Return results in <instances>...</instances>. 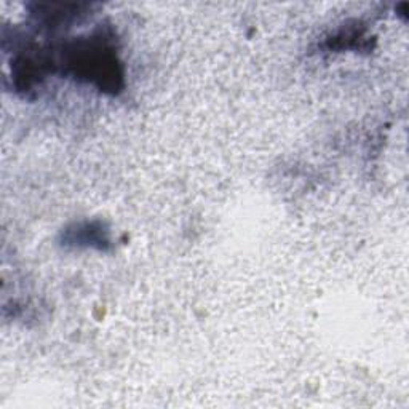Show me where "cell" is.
<instances>
[{
  "mask_svg": "<svg viewBox=\"0 0 409 409\" xmlns=\"http://www.w3.org/2000/svg\"><path fill=\"white\" fill-rule=\"evenodd\" d=\"M106 232L103 228H94L93 224L84 225V228H77L71 230V243L77 242L79 245H98L99 248H104L106 243H109L108 237L104 235Z\"/></svg>",
  "mask_w": 409,
  "mask_h": 409,
  "instance_id": "obj_1",
  "label": "cell"
}]
</instances>
